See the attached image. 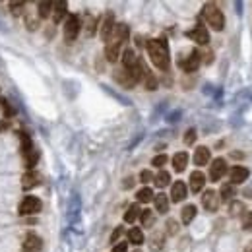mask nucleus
<instances>
[{
	"instance_id": "1a4fd4ad",
	"label": "nucleus",
	"mask_w": 252,
	"mask_h": 252,
	"mask_svg": "<svg viewBox=\"0 0 252 252\" xmlns=\"http://www.w3.org/2000/svg\"><path fill=\"white\" fill-rule=\"evenodd\" d=\"M115 16L109 12L107 16H105V20H103V24H101V39L103 41H109L111 37H113V32H115Z\"/></svg>"
},
{
	"instance_id": "f8f14e48",
	"label": "nucleus",
	"mask_w": 252,
	"mask_h": 252,
	"mask_svg": "<svg viewBox=\"0 0 252 252\" xmlns=\"http://www.w3.org/2000/svg\"><path fill=\"white\" fill-rule=\"evenodd\" d=\"M187 185L183 183V181H177V183H173V189H171V200L173 202H183L185 198H187Z\"/></svg>"
},
{
	"instance_id": "f257e3e1",
	"label": "nucleus",
	"mask_w": 252,
	"mask_h": 252,
	"mask_svg": "<svg viewBox=\"0 0 252 252\" xmlns=\"http://www.w3.org/2000/svg\"><path fill=\"white\" fill-rule=\"evenodd\" d=\"M146 47H148V53H150V59H152V63L156 68L159 70H169V47H167V43L163 41V39H150L148 43H146Z\"/></svg>"
},
{
	"instance_id": "6e6552de",
	"label": "nucleus",
	"mask_w": 252,
	"mask_h": 252,
	"mask_svg": "<svg viewBox=\"0 0 252 252\" xmlns=\"http://www.w3.org/2000/svg\"><path fill=\"white\" fill-rule=\"evenodd\" d=\"M227 173V163H225V159L218 158L212 165H210V179L216 183V181H220L223 179V175Z\"/></svg>"
},
{
	"instance_id": "4c0bfd02",
	"label": "nucleus",
	"mask_w": 252,
	"mask_h": 252,
	"mask_svg": "<svg viewBox=\"0 0 252 252\" xmlns=\"http://www.w3.org/2000/svg\"><path fill=\"white\" fill-rule=\"evenodd\" d=\"M167 231H169V235H175V233H177V221H173V220L167 221Z\"/></svg>"
},
{
	"instance_id": "79ce46f5",
	"label": "nucleus",
	"mask_w": 252,
	"mask_h": 252,
	"mask_svg": "<svg viewBox=\"0 0 252 252\" xmlns=\"http://www.w3.org/2000/svg\"><path fill=\"white\" fill-rule=\"evenodd\" d=\"M6 103H8V101H6V99H0V105H2V111H4V115H10V113H12V111H10V107H8V105H6Z\"/></svg>"
},
{
	"instance_id": "412c9836",
	"label": "nucleus",
	"mask_w": 252,
	"mask_h": 252,
	"mask_svg": "<svg viewBox=\"0 0 252 252\" xmlns=\"http://www.w3.org/2000/svg\"><path fill=\"white\" fill-rule=\"evenodd\" d=\"M64 16H66V2H55L53 4V20H55V24H59Z\"/></svg>"
},
{
	"instance_id": "393cba45",
	"label": "nucleus",
	"mask_w": 252,
	"mask_h": 252,
	"mask_svg": "<svg viewBox=\"0 0 252 252\" xmlns=\"http://www.w3.org/2000/svg\"><path fill=\"white\" fill-rule=\"evenodd\" d=\"M142 80H144V84H146V88H148L150 92L158 90V80L154 78V74H152L148 68H144V76H142Z\"/></svg>"
},
{
	"instance_id": "72a5a7b5",
	"label": "nucleus",
	"mask_w": 252,
	"mask_h": 252,
	"mask_svg": "<svg viewBox=\"0 0 252 252\" xmlns=\"http://www.w3.org/2000/svg\"><path fill=\"white\" fill-rule=\"evenodd\" d=\"M140 181H142L144 185L152 183V181H154V175H152V171H148V169H146V171H142V173H140Z\"/></svg>"
},
{
	"instance_id": "4be33fe9",
	"label": "nucleus",
	"mask_w": 252,
	"mask_h": 252,
	"mask_svg": "<svg viewBox=\"0 0 252 252\" xmlns=\"http://www.w3.org/2000/svg\"><path fill=\"white\" fill-rule=\"evenodd\" d=\"M154 202H156V210H158L159 214H167L169 212V198L165 194H158L154 198Z\"/></svg>"
},
{
	"instance_id": "423d86ee",
	"label": "nucleus",
	"mask_w": 252,
	"mask_h": 252,
	"mask_svg": "<svg viewBox=\"0 0 252 252\" xmlns=\"http://www.w3.org/2000/svg\"><path fill=\"white\" fill-rule=\"evenodd\" d=\"M221 204V198H220V192L216 190H206L204 196H202V206L208 210V212H218Z\"/></svg>"
},
{
	"instance_id": "ddd939ff",
	"label": "nucleus",
	"mask_w": 252,
	"mask_h": 252,
	"mask_svg": "<svg viewBox=\"0 0 252 252\" xmlns=\"http://www.w3.org/2000/svg\"><path fill=\"white\" fill-rule=\"evenodd\" d=\"M115 80H117V82H119L121 86H125V88H128V90L136 86L134 78L130 76V72H128V70H125V68H123V70H117V72H115Z\"/></svg>"
},
{
	"instance_id": "c9c22d12",
	"label": "nucleus",
	"mask_w": 252,
	"mask_h": 252,
	"mask_svg": "<svg viewBox=\"0 0 252 252\" xmlns=\"http://www.w3.org/2000/svg\"><path fill=\"white\" fill-rule=\"evenodd\" d=\"M194 140H196V130H194V128H190L189 132H187V136H185V144L192 146V144H194Z\"/></svg>"
},
{
	"instance_id": "9d476101",
	"label": "nucleus",
	"mask_w": 252,
	"mask_h": 252,
	"mask_svg": "<svg viewBox=\"0 0 252 252\" xmlns=\"http://www.w3.org/2000/svg\"><path fill=\"white\" fill-rule=\"evenodd\" d=\"M187 35H189L192 41H196L198 45H208V41H210V33H208V30L204 26H196Z\"/></svg>"
},
{
	"instance_id": "a211bd4d",
	"label": "nucleus",
	"mask_w": 252,
	"mask_h": 252,
	"mask_svg": "<svg viewBox=\"0 0 252 252\" xmlns=\"http://www.w3.org/2000/svg\"><path fill=\"white\" fill-rule=\"evenodd\" d=\"M187 163H189V154L187 152H179L173 156V167L177 173H183L187 169Z\"/></svg>"
},
{
	"instance_id": "f03ea898",
	"label": "nucleus",
	"mask_w": 252,
	"mask_h": 252,
	"mask_svg": "<svg viewBox=\"0 0 252 252\" xmlns=\"http://www.w3.org/2000/svg\"><path fill=\"white\" fill-rule=\"evenodd\" d=\"M128 39V28L126 26H115L113 37L107 41V49H105V57L109 63H117L119 55H121V45Z\"/></svg>"
},
{
	"instance_id": "473e14b6",
	"label": "nucleus",
	"mask_w": 252,
	"mask_h": 252,
	"mask_svg": "<svg viewBox=\"0 0 252 252\" xmlns=\"http://www.w3.org/2000/svg\"><path fill=\"white\" fill-rule=\"evenodd\" d=\"M95 33V18H92V16H88V26H86V35L88 37H92Z\"/></svg>"
},
{
	"instance_id": "c85d7f7f",
	"label": "nucleus",
	"mask_w": 252,
	"mask_h": 252,
	"mask_svg": "<svg viewBox=\"0 0 252 252\" xmlns=\"http://www.w3.org/2000/svg\"><path fill=\"white\" fill-rule=\"evenodd\" d=\"M51 10H53V2H39V6H37V14L41 18H47L51 14Z\"/></svg>"
},
{
	"instance_id": "6ab92c4d",
	"label": "nucleus",
	"mask_w": 252,
	"mask_h": 252,
	"mask_svg": "<svg viewBox=\"0 0 252 252\" xmlns=\"http://www.w3.org/2000/svg\"><path fill=\"white\" fill-rule=\"evenodd\" d=\"M39 185V175L35 173V171H28L24 177H22V187L26 190L33 189V187H37Z\"/></svg>"
},
{
	"instance_id": "37998d69",
	"label": "nucleus",
	"mask_w": 252,
	"mask_h": 252,
	"mask_svg": "<svg viewBox=\"0 0 252 252\" xmlns=\"http://www.w3.org/2000/svg\"><path fill=\"white\" fill-rule=\"evenodd\" d=\"M136 252H140V251H136Z\"/></svg>"
},
{
	"instance_id": "ea45409f",
	"label": "nucleus",
	"mask_w": 252,
	"mask_h": 252,
	"mask_svg": "<svg viewBox=\"0 0 252 252\" xmlns=\"http://www.w3.org/2000/svg\"><path fill=\"white\" fill-rule=\"evenodd\" d=\"M113 252H128V243H119V245H115Z\"/></svg>"
},
{
	"instance_id": "4468645a",
	"label": "nucleus",
	"mask_w": 252,
	"mask_h": 252,
	"mask_svg": "<svg viewBox=\"0 0 252 252\" xmlns=\"http://www.w3.org/2000/svg\"><path fill=\"white\" fill-rule=\"evenodd\" d=\"M204 185H206L204 173H202V171H194V173L190 175V190H192V192H200V190L204 189Z\"/></svg>"
},
{
	"instance_id": "cd10ccee",
	"label": "nucleus",
	"mask_w": 252,
	"mask_h": 252,
	"mask_svg": "<svg viewBox=\"0 0 252 252\" xmlns=\"http://www.w3.org/2000/svg\"><path fill=\"white\" fill-rule=\"evenodd\" d=\"M154 200V190L152 189H142L138 192V202H142V204H148V202H152Z\"/></svg>"
},
{
	"instance_id": "a19ab883",
	"label": "nucleus",
	"mask_w": 252,
	"mask_h": 252,
	"mask_svg": "<svg viewBox=\"0 0 252 252\" xmlns=\"http://www.w3.org/2000/svg\"><path fill=\"white\" fill-rule=\"evenodd\" d=\"M245 229H252V212L245 216Z\"/></svg>"
},
{
	"instance_id": "e433bc0d",
	"label": "nucleus",
	"mask_w": 252,
	"mask_h": 252,
	"mask_svg": "<svg viewBox=\"0 0 252 252\" xmlns=\"http://www.w3.org/2000/svg\"><path fill=\"white\" fill-rule=\"evenodd\" d=\"M24 6H26L24 2H12V4H10V8H12V12H14V14H20Z\"/></svg>"
},
{
	"instance_id": "2eb2a0df",
	"label": "nucleus",
	"mask_w": 252,
	"mask_h": 252,
	"mask_svg": "<svg viewBox=\"0 0 252 252\" xmlns=\"http://www.w3.org/2000/svg\"><path fill=\"white\" fill-rule=\"evenodd\" d=\"M140 64V59L136 57V53L132 51V49H126L125 51V55H123V66H125V70H134L136 66Z\"/></svg>"
},
{
	"instance_id": "a878e982",
	"label": "nucleus",
	"mask_w": 252,
	"mask_h": 252,
	"mask_svg": "<svg viewBox=\"0 0 252 252\" xmlns=\"http://www.w3.org/2000/svg\"><path fill=\"white\" fill-rule=\"evenodd\" d=\"M233 196H235V187L229 183V185H223L221 187V192H220V198L223 202H231L233 200Z\"/></svg>"
},
{
	"instance_id": "0eeeda50",
	"label": "nucleus",
	"mask_w": 252,
	"mask_h": 252,
	"mask_svg": "<svg viewBox=\"0 0 252 252\" xmlns=\"http://www.w3.org/2000/svg\"><path fill=\"white\" fill-rule=\"evenodd\" d=\"M179 66L185 72H196V68L200 66V53L198 51H190L189 57H185V59L179 61Z\"/></svg>"
},
{
	"instance_id": "aec40b11",
	"label": "nucleus",
	"mask_w": 252,
	"mask_h": 252,
	"mask_svg": "<svg viewBox=\"0 0 252 252\" xmlns=\"http://www.w3.org/2000/svg\"><path fill=\"white\" fill-rule=\"evenodd\" d=\"M128 241H130L132 245L140 247V245L144 243V233H142V229H138V227H132V229L128 231Z\"/></svg>"
},
{
	"instance_id": "20e7f679",
	"label": "nucleus",
	"mask_w": 252,
	"mask_h": 252,
	"mask_svg": "<svg viewBox=\"0 0 252 252\" xmlns=\"http://www.w3.org/2000/svg\"><path fill=\"white\" fill-rule=\"evenodd\" d=\"M80 18L78 16H68L66 18V22H64V39L68 41V43H72V41H76V37H78V33H80Z\"/></svg>"
},
{
	"instance_id": "7c9ffc66",
	"label": "nucleus",
	"mask_w": 252,
	"mask_h": 252,
	"mask_svg": "<svg viewBox=\"0 0 252 252\" xmlns=\"http://www.w3.org/2000/svg\"><path fill=\"white\" fill-rule=\"evenodd\" d=\"M150 247H152V251H161V249H163V233H156V235L152 237Z\"/></svg>"
},
{
	"instance_id": "bb28decb",
	"label": "nucleus",
	"mask_w": 252,
	"mask_h": 252,
	"mask_svg": "<svg viewBox=\"0 0 252 252\" xmlns=\"http://www.w3.org/2000/svg\"><path fill=\"white\" fill-rule=\"evenodd\" d=\"M169 181H171V175H169L167 171H161L158 177L154 179V183H156V187H158V189H165V187L169 185Z\"/></svg>"
},
{
	"instance_id": "c756f323",
	"label": "nucleus",
	"mask_w": 252,
	"mask_h": 252,
	"mask_svg": "<svg viewBox=\"0 0 252 252\" xmlns=\"http://www.w3.org/2000/svg\"><path fill=\"white\" fill-rule=\"evenodd\" d=\"M140 218H142V225H144V227H152L154 221H156L154 212H150V210H144V212L140 214Z\"/></svg>"
},
{
	"instance_id": "58836bf2",
	"label": "nucleus",
	"mask_w": 252,
	"mask_h": 252,
	"mask_svg": "<svg viewBox=\"0 0 252 252\" xmlns=\"http://www.w3.org/2000/svg\"><path fill=\"white\" fill-rule=\"evenodd\" d=\"M121 235H123V227H117V229L113 231V235H111V243H117Z\"/></svg>"
},
{
	"instance_id": "7ed1b4c3",
	"label": "nucleus",
	"mask_w": 252,
	"mask_h": 252,
	"mask_svg": "<svg viewBox=\"0 0 252 252\" xmlns=\"http://www.w3.org/2000/svg\"><path fill=\"white\" fill-rule=\"evenodd\" d=\"M204 18L212 26V30H216V32H221L223 26H225L223 12L220 10V6H216V4H206L204 6Z\"/></svg>"
},
{
	"instance_id": "f704fd0d",
	"label": "nucleus",
	"mask_w": 252,
	"mask_h": 252,
	"mask_svg": "<svg viewBox=\"0 0 252 252\" xmlns=\"http://www.w3.org/2000/svg\"><path fill=\"white\" fill-rule=\"evenodd\" d=\"M165 163H167V156H165V154H161V156H158V158H154V161H152V165L158 167V169H161Z\"/></svg>"
},
{
	"instance_id": "dca6fc26",
	"label": "nucleus",
	"mask_w": 252,
	"mask_h": 252,
	"mask_svg": "<svg viewBox=\"0 0 252 252\" xmlns=\"http://www.w3.org/2000/svg\"><path fill=\"white\" fill-rule=\"evenodd\" d=\"M24 251L26 252H37L41 251V239L35 233H28L26 241H24Z\"/></svg>"
},
{
	"instance_id": "9b49d317",
	"label": "nucleus",
	"mask_w": 252,
	"mask_h": 252,
	"mask_svg": "<svg viewBox=\"0 0 252 252\" xmlns=\"http://www.w3.org/2000/svg\"><path fill=\"white\" fill-rule=\"evenodd\" d=\"M249 169L247 167H241V165H237V167H233L231 171H229V179H231V183L233 185H241V183H245L247 179H249Z\"/></svg>"
},
{
	"instance_id": "f3484780",
	"label": "nucleus",
	"mask_w": 252,
	"mask_h": 252,
	"mask_svg": "<svg viewBox=\"0 0 252 252\" xmlns=\"http://www.w3.org/2000/svg\"><path fill=\"white\" fill-rule=\"evenodd\" d=\"M210 163V150L206 146H200L196 152H194V165L198 167H204Z\"/></svg>"
},
{
	"instance_id": "39448f33",
	"label": "nucleus",
	"mask_w": 252,
	"mask_h": 252,
	"mask_svg": "<svg viewBox=\"0 0 252 252\" xmlns=\"http://www.w3.org/2000/svg\"><path fill=\"white\" fill-rule=\"evenodd\" d=\"M41 212V200L35 198V196H26L20 204V214L22 216H33V214H39Z\"/></svg>"
},
{
	"instance_id": "5701e85b",
	"label": "nucleus",
	"mask_w": 252,
	"mask_h": 252,
	"mask_svg": "<svg viewBox=\"0 0 252 252\" xmlns=\"http://www.w3.org/2000/svg\"><path fill=\"white\" fill-rule=\"evenodd\" d=\"M140 214H142V210H140V206L138 204H132L128 210H126L125 214V221L126 223H134V221L140 218Z\"/></svg>"
},
{
	"instance_id": "b1692460",
	"label": "nucleus",
	"mask_w": 252,
	"mask_h": 252,
	"mask_svg": "<svg viewBox=\"0 0 252 252\" xmlns=\"http://www.w3.org/2000/svg\"><path fill=\"white\" fill-rule=\"evenodd\" d=\"M181 218H183V223H185V225L192 223V220L196 218V206H194V204H189V206H185V208H183V214H181Z\"/></svg>"
},
{
	"instance_id": "2f4dec72",
	"label": "nucleus",
	"mask_w": 252,
	"mask_h": 252,
	"mask_svg": "<svg viewBox=\"0 0 252 252\" xmlns=\"http://www.w3.org/2000/svg\"><path fill=\"white\" fill-rule=\"evenodd\" d=\"M229 212H231L233 216H241V214L245 212V206H243V204H239V202H231V206H229Z\"/></svg>"
}]
</instances>
